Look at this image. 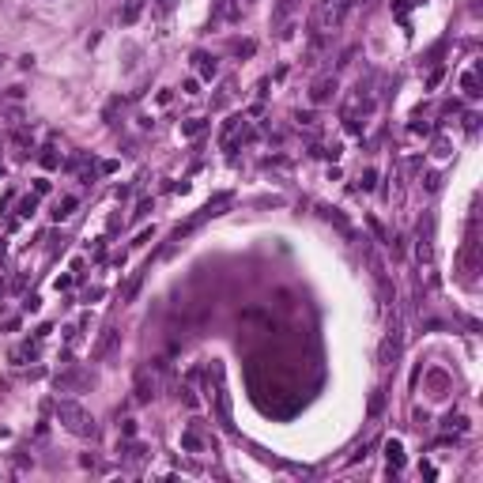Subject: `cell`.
I'll return each instance as SVG.
<instances>
[{"mask_svg": "<svg viewBox=\"0 0 483 483\" xmlns=\"http://www.w3.org/2000/svg\"><path fill=\"white\" fill-rule=\"evenodd\" d=\"M57 419H61L64 430H72L76 438H94V434H99L94 419H91V415H87L76 400H61V404H57Z\"/></svg>", "mask_w": 483, "mask_h": 483, "instance_id": "1", "label": "cell"}, {"mask_svg": "<svg viewBox=\"0 0 483 483\" xmlns=\"http://www.w3.org/2000/svg\"><path fill=\"white\" fill-rule=\"evenodd\" d=\"M151 397H155V378H151L148 366H140V370H136V400L148 404Z\"/></svg>", "mask_w": 483, "mask_h": 483, "instance_id": "2", "label": "cell"}, {"mask_svg": "<svg viewBox=\"0 0 483 483\" xmlns=\"http://www.w3.org/2000/svg\"><path fill=\"white\" fill-rule=\"evenodd\" d=\"M215 415H219V423L230 430V397L223 389V374H219V389H215Z\"/></svg>", "mask_w": 483, "mask_h": 483, "instance_id": "3", "label": "cell"}, {"mask_svg": "<svg viewBox=\"0 0 483 483\" xmlns=\"http://www.w3.org/2000/svg\"><path fill=\"white\" fill-rule=\"evenodd\" d=\"M181 446H185L189 453H204V434H200L197 423H189L185 434H181Z\"/></svg>", "mask_w": 483, "mask_h": 483, "instance_id": "4", "label": "cell"}, {"mask_svg": "<svg viewBox=\"0 0 483 483\" xmlns=\"http://www.w3.org/2000/svg\"><path fill=\"white\" fill-rule=\"evenodd\" d=\"M385 457H389V468H393V472H400V468H404V446H400L397 438L385 442Z\"/></svg>", "mask_w": 483, "mask_h": 483, "instance_id": "5", "label": "cell"}, {"mask_svg": "<svg viewBox=\"0 0 483 483\" xmlns=\"http://www.w3.org/2000/svg\"><path fill=\"white\" fill-rule=\"evenodd\" d=\"M140 12H143V0H129V4H125V12H121V23L132 27V23L140 19Z\"/></svg>", "mask_w": 483, "mask_h": 483, "instance_id": "6", "label": "cell"}, {"mask_svg": "<svg viewBox=\"0 0 483 483\" xmlns=\"http://www.w3.org/2000/svg\"><path fill=\"white\" fill-rule=\"evenodd\" d=\"M461 87H465V94H468V99H479V72H476V68H472V72H465Z\"/></svg>", "mask_w": 483, "mask_h": 483, "instance_id": "7", "label": "cell"}, {"mask_svg": "<svg viewBox=\"0 0 483 483\" xmlns=\"http://www.w3.org/2000/svg\"><path fill=\"white\" fill-rule=\"evenodd\" d=\"M332 91H336V80H321V83H317L313 91H310V102H325Z\"/></svg>", "mask_w": 483, "mask_h": 483, "instance_id": "8", "label": "cell"}, {"mask_svg": "<svg viewBox=\"0 0 483 483\" xmlns=\"http://www.w3.org/2000/svg\"><path fill=\"white\" fill-rule=\"evenodd\" d=\"M197 61H200V76H204V80H215V76H219V64H215V57H204V53H197Z\"/></svg>", "mask_w": 483, "mask_h": 483, "instance_id": "9", "label": "cell"}, {"mask_svg": "<svg viewBox=\"0 0 483 483\" xmlns=\"http://www.w3.org/2000/svg\"><path fill=\"white\" fill-rule=\"evenodd\" d=\"M72 208H76V197H64V200H57V208H53V219L61 223V219H68L72 215Z\"/></svg>", "mask_w": 483, "mask_h": 483, "instance_id": "10", "label": "cell"}, {"mask_svg": "<svg viewBox=\"0 0 483 483\" xmlns=\"http://www.w3.org/2000/svg\"><path fill=\"white\" fill-rule=\"evenodd\" d=\"M117 453H125V461H143V446H136V442H125V446H117Z\"/></svg>", "mask_w": 483, "mask_h": 483, "instance_id": "11", "label": "cell"}, {"mask_svg": "<svg viewBox=\"0 0 483 483\" xmlns=\"http://www.w3.org/2000/svg\"><path fill=\"white\" fill-rule=\"evenodd\" d=\"M34 211H38V192H31V197H23V200H19V215H34Z\"/></svg>", "mask_w": 483, "mask_h": 483, "instance_id": "12", "label": "cell"}, {"mask_svg": "<svg viewBox=\"0 0 483 483\" xmlns=\"http://www.w3.org/2000/svg\"><path fill=\"white\" fill-rule=\"evenodd\" d=\"M42 166H45V170H57V166H61V155H57L53 148H45V151H42Z\"/></svg>", "mask_w": 483, "mask_h": 483, "instance_id": "13", "label": "cell"}, {"mask_svg": "<svg viewBox=\"0 0 483 483\" xmlns=\"http://www.w3.org/2000/svg\"><path fill=\"white\" fill-rule=\"evenodd\" d=\"M200 129H204V121H200V117H192V121H185V125H181V132H185V136H197Z\"/></svg>", "mask_w": 483, "mask_h": 483, "instance_id": "14", "label": "cell"}, {"mask_svg": "<svg viewBox=\"0 0 483 483\" xmlns=\"http://www.w3.org/2000/svg\"><path fill=\"white\" fill-rule=\"evenodd\" d=\"M291 4H295V0H279V4H276V19H283L287 12H291Z\"/></svg>", "mask_w": 483, "mask_h": 483, "instance_id": "15", "label": "cell"}, {"mask_svg": "<svg viewBox=\"0 0 483 483\" xmlns=\"http://www.w3.org/2000/svg\"><path fill=\"white\" fill-rule=\"evenodd\" d=\"M181 91H185V94H200V83L197 80H185V83H181Z\"/></svg>", "mask_w": 483, "mask_h": 483, "instance_id": "16", "label": "cell"}, {"mask_svg": "<svg viewBox=\"0 0 483 483\" xmlns=\"http://www.w3.org/2000/svg\"><path fill=\"white\" fill-rule=\"evenodd\" d=\"M374 181H378V174L366 170V174H363V189H374Z\"/></svg>", "mask_w": 483, "mask_h": 483, "instance_id": "17", "label": "cell"}, {"mask_svg": "<svg viewBox=\"0 0 483 483\" xmlns=\"http://www.w3.org/2000/svg\"><path fill=\"white\" fill-rule=\"evenodd\" d=\"M121 434H125V438H132V434H136V423L125 419V423H121Z\"/></svg>", "mask_w": 483, "mask_h": 483, "instance_id": "18", "label": "cell"}, {"mask_svg": "<svg viewBox=\"0 0 483 483\" xmlns=\"http://www.w3.org/2000/svg\"><path fill=\"white\" fill-rule=\"evenodd\" d=\"M148 211H151V200H140V208L132 211V215H136V219H143V215H148Z\"/></svg>", "mask_w": 483, "mask_h": 483, "instance_id": "19", "label": "cell"}, {"mask_svg": "<svg viewBox=\"0 0 483 483\" xmlns=\"http://www.w3.org/2000/svg\"><path fill=\"white\" fill-rule=\"evenodd\" d=\"M72 287V276H57V291H68Z\"/></svg>", "mask_w": 483, "mask_h": 483, "instance_id": "20", "label": "cell"}, {"mask_svg": "<svg viewBox=\"0 0 483 483\" xmlns=\"http://www.w3.org/2000/svg\"><path fill=\"white\" fill-rule=\"evenodd\" d=\"M34 192H50V181H45V178H34Z\"/></svg>", "mask_w": 483, "mask_h": 483, "instance_id": "21", "label": "cell"}, {"mask_svg": "<svg viewBox=\"0 0 483 483\" xmlns=\"http://www.w3.org/2000/svg\"><path fill=\"white\" fill-rule=\"evenodd\" d=\"M38 306H42V302H38V295H31V298H27V302H23V310H31V313H34Z\"/></svg>", "mask_w": 483, "mask_h": 483, "instance_id": "22", "label": "cell"}, {"mask_svg": "<svg viewBox=\"0 0 483 483\" xmlns=\"http://www.w3.org/2000/svg\"><path fill=\"white\" fill-rule=\"evenodd\" d=\"M159 8H162V12H170V8H174V0H159Z\"/></svg>", "mask_w": 483, "mask_h": 483, "instance_id": "23", "label": "cell"}]
</instances>
